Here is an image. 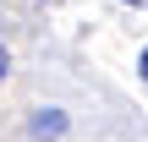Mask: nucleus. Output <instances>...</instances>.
<instances>
[{
	"mask_svg": "<svg viewBox=\"0 0 148 142\" xmlns=\"http://www.w3.org/2000/svg\"><path fill=\"white\" fill-rule=\"evenodd\" d=\"M60 131H66V115H60V109H44V115H33V137H60Z\"/></svg>",
	"mask_w": 148,
	"mask_h": 142,
	"instance_id": "obj_1",
	"label": "nucleus"
},
{
	"mask_svg": "<svg viewBox=\"0 0 148 142\" xmlns=\"http://www.w3.org/2000/svg\"><path fill=\"white\" fill-rule=\"evenodd\" d=\"M137 71H143V77H148V49H143V60H137Z\"/></svg>",
	"mask_w": 148,
	"mask_h": 142,
	"instance_id": "obj_3",
	"label": "nucleus"
},
{
	"mask_svg": "<svg viewBox=\"0 0 148 142\" xmlns=\"http://www.w3.org/2000/svg\"><path fill=\"white\" fill-rule=\"evenodd\" d=\"M5 66H11V55H5V44H0V71H5Z\"/></svg>",
	"mask_w": 148,
	"mask_h": 142,
	"instance_id": "obj_2",
	"label": "nucleus"
}]
</instances>
